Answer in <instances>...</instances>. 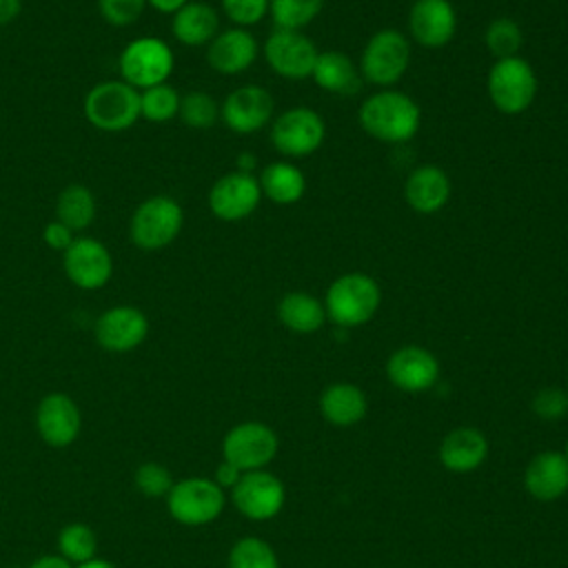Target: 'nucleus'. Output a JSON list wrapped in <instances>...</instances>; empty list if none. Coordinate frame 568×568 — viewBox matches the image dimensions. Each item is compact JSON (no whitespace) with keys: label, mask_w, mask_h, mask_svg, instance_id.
Masks as SVG:
<instances>
[{"label":"nucleus","mask_w":568,"mask_h":568,"mask_svg":"<svg viewBox=\"0 0 568 568\" xmlns=\"http://www.w3.org/2000/svg\"><path fill=\"white\" fill-rule=\"evenodd\" d=\"M357 118L371 138L388 144H402L419 131L422 111L410 95L386 89L368 95L362 102Z\"/></svg>","instance_id":"1"},{"label":"nucleus","mask_w":568,"mask_h":568,"mask_svg":"<svg viewBox=\"0 0 568 568\" xmlns=\"http://www.w3.org/2000/svg\"><path fill=\"white\" fill-rule=\"evenodd\" d=\"M84 118L104 133H120L140 120V91L124 80H106L91 87L82 102Z\"/></svg>","instance_id":"2"},{"label":"nucleus","mask_w":568,"mask_h":568,"mask_svg":"<svg viewBox=\"0 0 568 568\" xmlns=\"http://www.w3.org/2000/svg\"><path fill=\"white\" fill-rule=\"evenodd\" d=\"M382 293L377 282L366 273H344L326 291L324 308L342 328H355L366 324L379 308Z\"/></svg>","instance_id":"3"},{"label":"nucleus","mask_w":568,"mask_h":568,"mask_svg":"<svg viewBox=\"0 0 568 568\" xmlns=\"http://www.w3.org/2000/svg\"><path fill=\"white\" fill-rule=\"evenodd\" d=\"M184 224V211L171 195H151L140 202L129 222V237L142 251H160L175 242Z\"/></svg>","instance_id":"4"},{"label":"nucleus","mask_w":568,"mask_h":568,"mask_svg":"<svg viewBox=\"0 0 568 568\" xmlns=\"http://www.w3.org/2000/svg\"><path fill=\"white\" fill-rule=\"evenodd\" d=\"M175 58L171 47L155 36H140L124 44L118 58L120 75L126 84L142 91L162 84L173 73Z\"/></svg>","instance_id":"5"},{"label":"nucleus","mask_w":568,"mask_h":568,"mask_svg":"<svg viewBox=\"0 0 568 568\" xmlns=\"http://www.w3.org/2000/svg\"><path fill=\"white\" fill-rule=\"evenodd\" d=\"M488 98L506 115L524 113L537 95V75L532 67L519 58H501L488 71Z\"/></svg>","instance_id":"6"},{"label":"nucleus","mask_w":568,"mask_h":568,"mask_svg":"<svg viewBox=\"0 0 568 568\" xmlns=\"http://www.w3.org/2000/svg\"><path fill=\"white\" fill-rule=\"evenodd\" d=\"M224 490L209 477H186L173 484L166 495L171 517L184 526H204L224 510Z\"/></svg>","instance_id":"7"},{"label":"nucleus","mask_w":568,"mask_h":568,"mask_svg":"<svg viewBox=\"0 0 568 568\" xmlns=\"http://www.w3.org/2000/svg\"><path fill=\"white\" fill-rule=\"evenodd\" d=\"M410 44L397 29H382L364 44L359 71L377 87H393L408 69Z\"/></svg>","instance_id":"8"},{"label":"nucleus","mask_w":568,"mask_h":568,"mask_svg":"<svg viewBox=\"0 0 568 568\" xmlns=\"http://www.w3.org/2000/svg\"><path fill=\"white\" fill-rule=\"evenodd\" d=\"M280 448L277 433L264 422L235 424L222 439V457L242 473L266 468Z\"/></svg>","instance_id":"9"},{"label":"nucleus","mask_w":568,"mask_h":568,"mask_svg":"<svg viewBox=\"0 0 568 568\" xmlns=\"http://www.w3.org/2000/svg\"><path fill=\"white\" fill-rule=\"evenodd\" d=\"M326 135L322 115L308 106H295L280 113L271 126V144L286 158H306L315 153Z\"/></svg>","instance_id":"10"},{"label":"nucleus","mask_w":568,"mask_h":568,"mask_svg":"<svg viewBox=\"0 0 568 568\" xmlns=\"http://www.w3.org/2000/svg\"><path fill=\"white\" fill-rule=\"evenodd\" d=\"M233 506L251 521L273 519L286 499L284 484L268 470L242 473L240 481L231 488Z\"/></svg>","instance_id":"11"},{"label":"nucleus","mask_w":568,"mask_h":568,"mask_svg":"<svg viewBox=\"0 0 568 568\" xmlns=\"http://www.w3.org/2000/svg\"><path fill=\"white\" fill-rule=\"evenodd\" d=\"M62 268L73 286L82 291H98L113 275V257L100 240L80 235L62 253Z\"/></svg>","instance_id":"12"},{"label":"nucleus","mask_w":568,"mask_h":568,"mask_svg":"<svg viewBox=\"0 0 568 568\" xmlns=\"http://www.w3.org/2000/svg\"><path fill=\"white\" fill-rule=\"evenodd\" d=\"M320 51L315 42L302 31L275 29L264 42V58L268 67L288 80H304L313 73Z\"/></svg>","instance_id":"13"},{"label":"nucleus","mask_w":568,"mask_h":568,"mask_svg":"<svg viewBox=\"0 0 568 568\" xmlns=\"http://www.w3.org/2000/svg\"><path fill=\"white\" fill-rule=\"evenodd\" d=\"M262 200L260 182L253 173L231 171L217 178L209 191V209L222 222H240L248 217Z\"/></svg>","instance_id":"14"},{"label":"nucleus","mask_w":568,"mask_h":568,"mask_svg":"<svg viewBox=\"0 0 568 568\" xmlns=\"http://www.w3.org/2000/svg\"><path fill=\"white\" fill-rule=\"evenodd\" d=\"M273 111V95L264 87L242 84L224 98L220 106V118L233 133L248 135L264 129L271 122Z\"/></svg>","instance_id":"15"},{"label":"nucleus","mask_w":568,"mask_h":568,"mask_svg":"<svg viewBox=\"0 0 568 568\" xmlns=\"http://www.w3.org/2000/svg\"><path fill=\"white\" fill-rule=\"evenodd\" d=\"M95 342L109 353H129L149 335V320L142 308L118 304L100 313L93 326Z\"/></svg>","instance_id":"16"},{"label":"nucleus","mask_w":568,"mask_h":568,"mask_svg":"<svg viewBox=\"0 0 568 568\" xmlns=\"http://www.w3.org/2000/svg\"><path fill=\"white\" fill-rule=\"evenodd\" d=\"M82 426L78 404L67 393H49L36 408V428L42 442L51 448L71 446Z\"/></svg>","instance_id":"17"},{"label":"nucleus","mask_w":568,"mask_h":568,"mask_svg":"<svg viewBox=\"0 0 568 568\" xmlns=\"http://www.w3.org/2000/svg\"><path fill=\"white\" fill-rule=\"evenodd\" d=\"M386 375L390 384L404 393H424L437 384L439 362L428 348L408 344L390 353Z\"/></svg>","instance_id":"18"},{"label":"nucleus","mask_w":568,"mask_h":568,"mask_svg":"<svg viewBox=\"0 0 568 568\" xmlns=\"http://www.w3.org/2000/svg\"><path fill=\"white\" fill-rule=\"evenodd\" d=\"M408 29L424 49H442L455 36L457 13L448 0H415L408 13Z\"/></svg>","instance_id":"19"},{"label":"nucleus","mask_w":568,"mask_h":568,"mask_svg":"<svg viewBox=\"0 0 568 568\" xmlns=\"http://www.w3.org/2000/svg\"><path fill=\"white\" fill-rule=\"evenodd\" d=\"M257 58V40L251 31L242 27H231L217 31V36L206 44V62L213 71L224 75H235L253 67Z\"/></svg>","instance_id":"20"},{"label":"nucleus","mask_w":568,"mask_h":568,"mask_svg":"<svg viewBox=\"0 0 568 568\" xmlns=\"http://www.w3.org/2000/svg\"><path fill=\"white\" fill-rule=\"evenodd\" d=\"M524 486L537 501H557L568 493V459L559 450L537 453L526 470Z\"/></svg>","instance_id":"21"},{"label":"nucleus","mask_w":568,"mask_h":568,"mask_svg":"<svg viewBox=\"0 0 568 568\" xmlns=\"http://www.w3.org/2000/svg\"><path fill=\"white\" fill-rule=\"evenodd\" d=\"M488 439L475 426H457L439 444V462L450 473H470L486 462Z\"/></svg>","instance_id":"22"},{"label":"nucleus","mask_w":568,"mask_h":568,"mask_svg":"<svg viewBox=\"0 0 568 568\" xmlns=\"http://www.w3.org/2000/svg\"><path fill=\"white\" fill-rule=\"evenodd\" d=\"M404 195L413 211L430 215L444 209V204L448 202L450 180L439 166L422 164L406 178Z\"/></svg>","instance_id":"23"},{"label":"nucleus","mask_w":568,"mask_h":568,"mask_svg":"<svg viewBox=\"0 0 568 568\" xmlns=\"http://www.w3.org/2000/svg\"><path fill=\"white\" fill-rule=\"evenodd\" d=\"M366 410L368 399L364 390L351 382H335L326 386L320 395V413L333 426H355L364 419Z\"/></svg>","instance_id":"24"},{"label":"nucleus","mask_w":568,"mask_h":568,"mask_svg":"<svg viewBox=\"0 0 568 568\" xmlns=\"http://www.w3.org/2000/svg\"><path fill=\"white\" fill-rule=\"evenodd\" d=\"M173 38L184 47H204L220 31V16L206 2H186L173 13L171 20Z\"/></svg>","instance_id":"25"},{"label":"nucleus","mask_w":568,"mask_h":568,"mask_svg":"<svg viewBox=\"0 0 568 568\" xmlns=\"http://www.w3.org/2000/svg\"><path fill=\"white\" fill-rule=\"evenodd\" d=\"M313 80L320 89L337 95H351L359 89V71L342 51H324L313 67Z\"/></svg>","instance_id":"26"},{"label":"nucleus","mask_w":568,"mask_h":568,"mask_svg":"<svg viewBox=\"0 0 568 568\" xmlns=\"http://www.w3.org/2000/svg\"><path fill=\"white\" fill-rule=\"evenodd\" d=\"M277 317L288 331L308 335L324 326L326 308L317 297L304 291H291L280 300Z\"/></svg>","instance_id":"27"},{"label":"nucleus","mask_w":568,"mask_h":568,"mask_svg":"<svg viewBox=\"0 0 568 568\" xmlns=\"http://www.w3.org/2000/svg\"><path fill=\"white\" fill-rule=\"evenodd\" d=\"M257 182H260L262 195H266L271 202L282 206L300 202L306 191L304 173L291 162H271L268 166L262 169Z\"/></svg>","instance_id":"28"},{"label":"nucleus","mask_w":568,"mask_h":568,"mask_svg":"<svg viewBox=\"0 0 568 568\" xmlns=\"http://www.w3.org/2000/svg\"><path fill=\"white\" fill-rule=\"evenodd\" d=\"M95 197L84 184H67L55 200V220L67 224L73 233L84 231L95 220Z\"/></svg>","instance_id":"29"},{"label":"nucleus","mask_w":568,"mask_h":568,"mask_svg":"<svg viewBox=\"0 0 568 568\" xmlns=\"http://www.w3.org/2000/svg\"><path fill=\"white\" fill-rule=\"evenodd\" d=\"M180 93L169 82L149 87L140 91V118L153 124H164L178 118L180 111Z\"/></svg>","instance_id":"30"},{"label":"nucleus","mask_w":568,"mask_h":568,"mask_svg":"<svg viewBox=\"0 0 568 568\" xmlns=\"http://www.w3.org/2000/svg\"><path fill=\"white\" fill-rule=\"evenodd\" d=\"M58 550L67 561H71L73 566H80L95 557V550H98L95 532L80 521L67 524L58 535Z\"/></svg>","instance_id":"31"},{"label":"nucleus","mask_w":568,"mask_h":568,"mask_svg":"<svg viewBox=\"0 0 568 568\" xmlns=\"http://www.w3.org/2000/svg\"><path fill=\"white\" fill-rule=\"evenodd\" d=\"M324 0H271L268 13L277 29L300 31L317 18Z\"/></svg>","instance_id":"32"},{"label":"nucleus","mask_w":568,"mask_h":568,"mask_svg":"<svg viewBox=\"0 0 568 568\" xmlns=\"http://www.w3.org/2000/svg\"><path fill=\"white\" fill-rule=\"evenodd\" d=\"M229 568H280L273 546L260 537H242L229 552Z\"/></svg>","instance_id":"33"},{"label":"nucleus","mask_w":568,"mask_h":568,"mask_svg":"<svg viewBox=\"0 0 568 568\" xmlns=\"http://www.w3.org/2000/svg\"><path fill=\"white\" fill-rule=\"evenodd\" d=\"M178 118L191 129H209L220 118V104L206 91H189L180 98Z\"/></svg>","instance_id":"34"},{"label":"nucleus","mask_w":568,"mask_h":568,"mask_svg":"<svg viewBox=\"0 0 568 568\" xmlns=\"http://www.w3.org/2000/svg\"><path fill=\"white\" fill-rule=\"evenodd\" d=\"M484 42L497 60L513 58V55H517V51L524 42V33L513 18H497L488 24Z\"/></svg>","instance_id":"35"},{"label":"nucleus","mask_w":568,"mask_h":568,"mask_svg":"<svg viewBox=\"0 0 568 568\" xmlns=\"http://www.w3.org/2000/svg\"><path fill=\"white\" fill-rule=\"evenodd\" d=\"M133 484H135L140 495H144L149 499H160V497H166L171 493L175 481H173V475L166 466H162L158 462H144L135 468Z\"/></svg>","instance_id":"36"},{"label":"nucleus","mask_w":568,"mask_h":568,"mask_svg":"<svg viewBox=\"0 0 568 568\" xmlns=\"http://www.w3.org/2000/svg\"><path fill=\"white\" fill-rule=\"evenodd\" d=\"M146 0H98V11L111 27H129L140 20Z\"/></svg>","instance_id":"37"},{"label":"nucleus","mask_w":568,"mask_h":568,"mask_svg":"<svg viewBox=\"0 0 568 568\" xmlns=\"http://www.w3.org/2000/svg\"><path fill=\"white\" fill-rule=\"evenodd\" d=\"M532 413L546 422L561 419L568 413V395L564 388L546 386L535 393L532 397Z\"/></svg>","instance_id":"38"},{"label":"nucleus","mask_w":568,"mask_h":568,"mask_svg":"<svg viewBox=\"0 0 568 568\" xmlns=\"http://www.w3.org/2000/svg\"><path fill=\"white\" fill-rule=\"evenodd\" d=\"M268 4L271 0H222L226 18L242 29L257 24L268 13Z\"/></svg>","instance_id":"39"},{"label":"nucleus","mask_w":568,"mask_h":568,"mask_svg":"<svg viewBox=\"0 0 568 568\" xmlns=\"http://www.w3.org/2000/svg\"><path fill=\"white\" fill-rule=\"evenodd\" d=\"M42 240H44V244H47L49 248L64 253V251L71 246V242L75 240V235H73V231H71L67 224H62L60 220H51V222H47V226H44V231H42Z\"/></svg>","instance_id":"40"},{"label":"nucleus","mask_w":568,"mask_h":568,"mask_svg":"<svg viewBox=\"0 0 568 568\" xmlns=\"http://www.w3.org/2000/svg\"><path fill=\"white\" fill-rule=\"evenodd\" d=\"M242 477V470L237 466H233L231 462H222L217 468H215V477L213 481L224 490V488H233Z\"/></svg>","instance_id":"41"},{"label":"nucleus","mask_w":568,"mask_h":568,"mask_svg":"<svg viewBox=\"0 0 568 568\" xmlns=\"http://www.w3.org/2000/svg\"><path fill=\"white\" fill-rule=\"evenodd\" d=\"M22 11V0H0V27L11 24Z\"/></svg>","instance_id":"42"},{"label":"nucleus","mask_w":568,"mask_h":568,"mask_svg":"<svg viewBox=\"0 0 568 568\" xmlns=\"http://www.w3.org/2000/svg\"><path fill=\"white\" fill-rule=\"evenodd\" d=\"M29 568H75L71 561H67L62 555H44L36 559Z\"/></svg>","instance_id":"43"},{"label":"nucleus","mask_w":568,"mask_h":568,"mask_svg":"<svg viewBox=\"0 0 568 568\" xmlns=\"http://www.w3.org/2000/svg\"><path fill=\"white\" fill-rule=\"evenodd\" d=\"M186 2H189V0H146L149 7H153V9L160 11V13H169V16H173V13H175L178 9H182Z\"/></svg>","instance_id":"44"},{"label":"nucleus","mask_w":568,"mask_h":568,"mask_svg":"<svg viewBox=\"0 0 568 568\" xmlns=\"http://www.w3.org/2000/svg\"><path fill=\"white\" fill-rule=\"evenodd\" d=\"M255 158L251 155V153H240L237 155V171H242V173H251L253 169H255Z\"/></svg>","instance_id":"45"},{"label":"nucleus","mask_w":568,"mask_h":568,"mask_svg":"<svg viewBox=\"0 0 568 568\" xmlns=\"http://www.w3.org/2000/svg\"><path fill=\"white\" fill-rule=\"evenodd\" d=\"M75 568H118V566H115L113 561L93 557V559H89V561H84V564H80V566H75Z\"/></svg>","instance_id":"46"},{"label":"nucleus","mask_w":568,"mask_h":568,"mask_svg":"<svg viewBox=\"0 0 568 568\" xmlns=\"http://www.w3.org/2000/svg\"><path fill=\"white\" fill-rule=\"evenodd\" d=\"M564 457L568 459V439H566V448H564Z\"/></svg>","instance_id":"47"},{"label":"nucleus","mask_w":568,"mask_h":568,"mask_svg":"<svg viewBox=\"0 0 568 568\" xmlns=\"http://www.w3.org/2000/svg\"><path fill=\"white\" fill-rule=\"evenodd\" d=\"M566 395H568V388H566Z\"/></svg>","instance_id":"48"}]
</instances>
